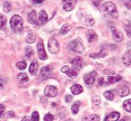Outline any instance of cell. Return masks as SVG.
<instances>
[{
  "instance_id": "cell-2",
  "label": "cell",
  "mask_w": 131,
  "mask_h": 121,
  "mask_svg": "<svg viewBox=\"0 0 131 121\" xmlns=\"http://www.w3.org/2000/svg\"><path fill=\"white\" fill-rule=\"evenodd\" d=\"M102 10L107 15H109L114 17H116L118 16V12L116 5L111 2H108L104 3L102 6Z\"/></svg>"
},
{
  "instance_id": "cell-46",
  "label": "cell",
  "mask_w": 131,
  "mask_h": 121,
  "mask_svg": "<svg viewBox=\"0 0 131 121\" xmlns=\"http://www.w3.org/2000/svg\"><path fill=\"white\" fill-rule=\"evenodd\" d=\"M43 2H44V1H34L35 3H38V4H39V3H42Z\"/></svg>"
},
{
  "instance_id": "cell-35",
  "label": "cell",
  "mask_w": 131,
  "mask_h": 121,
  "mask_svg": "<svg viewBox=\"0 0 131 121\" xmlns=\"http://www.w3.org/2000/svg\"><path fill=\"white\" fill-rule=\"evenodd\" d=\"M93 102L95 106H98L101 103V98L99 95H96L93 98Z\"/></svg>"
},
{
  "instance_id": "cell-20",
  "label": "cell",
  "mask_w": 131,
  "mask_h": 121,
  "mask_svg": "<svg viewBox=\"0 0 131 121\" xmlns=\"http://www.w3.org/2000/svg\"><path fill=\"white\" fill-rule=\"evenodd\" d=\"M28 21L31 25H37V20L36 18V11L33 10L28 14Z\"/></svg>"
},
{
  "instance_id": "cell-24",
  "label": "cell",
  "mask_w": 131,
  "mask_h": 121,
  "mask_svg": "<svg viewBox=\"0 0 131 121\" xmlns=\"http://www.w3.org/2000/svg\"><path fill=\"white\" fill-rule=\"evenodd\" d=\"M17 78L18 81L21 83H26L27 81H28L29 79L28 77L27 74L26 73H19L18 75L17 76Z\"/></svg>"
},
{
  "instance_id": "cell-38",
  "label": "cell",
  "mask_w": 131,
  "mask_h": 121,
  "mask_svg": "<svg viewBox=\"0 0 131 121\" xmlns=\"http://www.w3.org/2000/svg\"><path fill=\"white\" fill-rule=\"evenodd\" d=\"M33 53H34V51L31 49V47H27L26 50V56L28 58H30L31 55H33Z\"/></svg>"
},
{
  "instance_id": "cell-17",
  "label": "cell",
  "mask_w": 131,
  "mask_h": 121,
  "mask_svg": "<svg viewBox=\"0 0 131 121\" xmlns=\"http://www.w3.org/2000/svg\"><path fill=\"white\" fill-rule=\"evenodd\" d=\"M130 89L128 87L122 86L119 87L118 89V93L119 95L122 98L127 96L130 94Z\"/></svg>"
},
{
  "instance_id": "cell-18",
  "label": "cell",
  "mask_w": 131,
  "mask_h": 121,
  "mask_svg": "<svg viewBox=\"0 0 131 121\" xmlns=\"http://www.w3.org/2000/svg\"><path fill=\"white\" fill-rule=\"evenodd\" d=\"M39 67V64L37 61L33 62L31 64H30V67H29V72L30 74L32 76H35L37 74V70H38Z\"/></svg>"
},
{
  "instance_id": "cell-37",
  "label": "cell",
  "mask_w": 131,
  "mask_h": 121,
  "mask_svg": "<svg viewBox=\"0 0 131 121\" xmlns=\"http://www.w3.org/2000/svg\"><path fill=\"white\" fill-rule=\"evenodd\" d=\"M54 119V117L52 114L48 113L45 115L44 117V121H53Z\"/></svg>"
},
{
  "instance_id": "cell-48",
  "label": "cell",
  "mask_w": 131,
  "mask_h": 121,
  "mask_svg": "<svg viewBox=\"0 0 131 121\" xmlns=\"http://www.w3.org/2000/svg\"><path fill=\"white\" fill-rule=\"evenodd\" d=\"M119 121H125V120H124V119H122V120H120Z\"/></svg>"
},
{
  "instance_id": "cell-4",
  "label": "cell",
  "mask_w": 131,
  "mask_h": 121,
  "mask_svg": "<svg viewBox=\"0 0 131 121\" xmlns=\"http://www.w3.org/2000/svg\"><path fill=\"white\" fill-rule=\"evenodd\" d=\"M48 51L52 54L57 53L60 50V45H59V42L56 39L51 38L48 40Z\"/></svg>"
},
{
  "instance_id": "cell-28",
  "label": "cell",
  "mask_w": 131,
  "mask_h": 121,
  "mask_svg": "<svg viewBox=\"0 0 131 121\" xmlns=\"http://www.w3.org/2000/svg\"><path fill=\"white\" fill-rule=\"evenodd\" d=\"M123 108L127 112L131 113V99H128L123 102Z\"/></svg>"
},
{
  "instance_id": "cell-25",
  "label": "cell",
  "mask_w": 131,
  "mask_h": 121,
  "mask_svg": "<svg viewBox=\"0 0 131 121\" xmlns=\"http://www.w3.org/2000/svg\"><path fill=\"white\" fill-rule=\"evenodd\" d=\"M122 77L119 75H117L116 76H109L107 78V83L109 84H113L116 82H118L122 80Z\"/></svg>"
},
{
  "instance_id": "cell-8",
  "label": "cell",
  "mask_w": 131,
  "mask_h": 121,
  "mask_svg": "<svg viewBox=\"0 0 131 121\" xmlns=\"http://www.w3.org/2000/svg\"><path fill=\"white\" fill-rule=\"evenodd\" d=\"M53 70V67L51 65H48V66L43 67L41 68V71H40L39 78L42 80L46 79L50 76L51 72Z\"/></svg>"
},
{
  "instance_id": "cell-47",
  "label": "cell",
  "mask_w": 131,
  "mask_h": 121,
  "mask_svg": "<svg viewBox=\"0 0 131 121\" xmlns=\"http://www.w3.org/2000/svg\"><path fill=\"white\" fill-rule=\"evenodd\" d=\"M66 121H73V120L71 119H68V120H66Z\"/></svg>"
},
{
  "instance_id": "cell-12",
  "label": "cell",
  "mask_w": 131,
  "mask_h": 121,
  "mask_svg": "<svg viewBox=\"0 0 131 121\" xmlns=\"http://www.w3.org/2000/svg\"><path fill=\"white\" fill-rule=\"evenodd\" d=\"M96 76V72L95 71H93L90 73H87L84 76V81L88 85H91L94 82Z\"/></svg>"
},
{
  "instance_id": "cell-42",
  "label": "cell",
  "mask_w": 131,
  "mask_h": 121,
  "mask_svg": "<svg viewBox=\"0 0 131 121\" xmlns=\"http://www.w3.org/2000/svg\"><path fill=\"white\" fill-rule=\"evenodd\" d=\"M21 121H32V120H31V117H28V116H26V117L23 118Z\"/></svg>"
},
{
  "instance_id": "cell-40",
  "label": "cell",
  "mask_w": 131,
  "mask_h": 121,
  "mask_svg": "<svg viewBox=\"0 0 131 121\" xmlns=\"http://www.w3.org/2000/svg\"><path fill=\"white\" fill-rule=\"evenodd\" d=\"M5 109V108L4 106H3V104H0V118H1V117H2V115H3Z\"/></svg>"
},
{
  "instance_id": "cell-15",
  "label": "cell",
  "mask_w": 131,
  "mask_h": 121,
  "mask_svg": "<svg viewBox=\"0 0 131 121\" xmlns=\"http://www.w3.org/2000/svg\"><path fill=\"white\" fill-rule=\"evenodd\" d=\"M86 37L88 39V42L91 43V42H93L94 41H95L97 39V35L95 31L94 30H92V29H90V30H88L86 32Z\"/></svg>"
},
{
  "instance_id": "cell-31",
  "label": "cell",
  "mask_w": 131,
  "mask_h": 121,
  "mask_svg": "<svg viewBox=\"0 0 131 121\" xmlns=\"http://www.w3.org/2000/svg\"><path fill=\"white\" fill-rule=\"evenodd\" d=\"M104 95L105 99L109 101H113L114 99V95L111 91H106L104 93Z\"/></svg>"
},
{
  "instance_id": "cell-16",
  "label": "cell",
  "mask_w": 131,
  "mask_h": 121,
  "mask_svg": "<svg viewBox=\"0 0 131 121\" xmlns=\"http://www.w3.org/2000/svg\"><path fill=\"white\" fill-rule=\"evenodd\" d=\"M119 117H120V114L119 112H113L105 117L104 121H118Z\"/></svg>"
},
{
  "instance_id": "cell-22",
  "label": "cell",
  "mask_w": 131,
  "mask_h": 121,
  "mask_svg": "<svg viewBox=\"0 0 131 121\" xmlns=\"http://www.w3.org/2000/svg\"><path fill=\"white\" fill-rule=\"evenodd\" d=\"M100 118L98 115L92 114L84 116L82 118V121H100Z\"/></svg>"
},
{
  "instance_id": "cell-49",
  "label": "cell",
  "mask_w": 131,
  "mask_h": 121,
  "mask_svg": "<svg viewBox=\"0 0 131 121\" xmlns=\"http://www.w3.org/2000/svg\"><path fill=\"white\" fill-rule=\"evenodd\" d=\"M130 3H131V1H130Z\"/></svg>"
},
{
  "instance_id": "cell-14",
  "label": "cell",
  "mask_w": 131,
  "mask_h": 121,
  "mask_svg": "<svg viewBox=\"0 0 131 121\" xmlns=\"http://www.w3.org/2000/svg\"><path fill=\"white\" fill-rule=\"evenodd\" d=\"M122 62L126 66L131 65V50H128L122 56Z\"/></svg>"
},
{
  "instance_id": "cell-11",
  "label": "cell",
  "mask_w": 131,
  "mask_h": 121,
  "mask_svg": "<svg viewBox=\"0 0 131 121\" xmlns=\"http://www.w3.org/2000/svg\"><path fill=\"white\" fill-rule=\"evenodd\" d=\"M77 2L75 0H66V1H63V8L64 10L67 12H70L76 6Z\"/></svg>"
},
{
  "instance_id": "cell-7",
  "label": "cell",
  "mask_w": 131,
  "mask_h": 121,
  "mask_svg": "<svg viewBox=\"0 0 131 121\" xmlns=\"http://www.w3.org/2000/svg\"><path fill=\"white\" fill-rule=\"evenodd\" d=\"M80 22L84 25L91 26L94 24L95 21L91 15L88 14H82L81 16L79 17Z\"/></svg>"
},
{
  "instance_id": "cell-27",
  "label": "cell",
  "mask_w": 131,
  "mask_h": 121,
  "mask_svg": "<svg viewBox=\"0 0 131 121\" xmlns=\"http://www.w3.org/2000/svg\"><path fill=\"white\" fill-rule=\"evenodd\" d=\"M7 25V18L4 15L0 14V30H3Z\"/></svg>"
},
{
  "instance_id": "cell-13",
  "label": "cell",
  "mask_w": 131,
  "mask_h": 121,
  "mask_svg": "<svg viewBox=\"0 0 131 121\" xmlns=\"http://www.w3.org/2000/svg\"><path fill=\"white\" fill-rule=\"evenodd\" d=\"M71 64L73 65V67L80 69H82L84 66V61L83 59L80 57H76L71 61Z\"/></svg>"
},
{
  "instance_id": "cell-3",
  "label": "cell",
  "mask_w": 131,
  "mask_h": 121,
  "mask_svg": "<svg viewBox=\"0 0 131 121\" xmlns=\"http://www.w3.org/2000/svg\"><path fill=\"white\" fill-rule=\"evenodd\" d=\"M69 47L73 52L77 53H82L84 51V45L79 39H75L71 41L69 43Z\"/></svg>"
},
{
  "instance_id": "cell-10",
  "label": "cell",
  "mask_w": 131,
  "mask_h": 121,
  "mask_svg": "<svg viewBox=\"0 0 131 121\" xmlns=\"http://www.w3.org/2000/svg\"><path fill=\"white\" fill-rule=\"evenodd\" d=\"M111 31L112 34H113V39L115 40L116 42H122L123 39V35L121 31H118L115 26H112L111 27Z\"/></svg>"
},
{
  "instance_id": "cell-5",
  "label": "cell",
  "mask_w": 131,
  "mask_h": 121,
  "mask_svg": "<svg viewBox=\"0 0 131 121\" xmlns=\"http://www.w3.org/2000/svg\"><path fill=\"white\" fill-rule=\"evenodd\" d=\"M37 55H38L40 60H47L48 58L47 54H46V51H45L44 44L43 42H42V40L41 39H39L38 43H37Z\"/></svg>"
},
{
  "instance_id": "cell-26",
  "label": "cell",
  "mask_w": 131,
  "mask_h": 121,
  "mask_svg": "<svg viewBox=\"0 0 131 121\" xmlns=\"http://www.w3.org/2000/svg\"><path fill=\"white\" fill-rule=\"evenodd\" d=\"M81 103L80 101H77L76 103H74L72 106H71V112H72L73 114V115H77L79 113V107H80Z\"/></svg>"
},
{
  "instance_id": "cell-9",
  "label": "cell",
  "mask_w": 131,
  "mask_h": 121,
  "mask_svg": "<svg viewBox=\"0 0 131 121\" xmlns=\"http://www.w3.org/2000/svg\"><path fill=\"white\" fill-rule=\"evenodd\" d=\"M45 95L49 98H55L58 94V90L57 87L52 85H48L46 87L44 91Z\"/></svg>"
},
{
  "instance_id": "cell-33",
  "label": "cell",
  "mask_w": 131,
  "mask_h": 121,
  "mask_svg": "<svg viewBox=\"0 0 131 121\" xmlns=\"http://www.w3.org/2000/svg\"><path fill=\"white\" fill-rule=\"evenodd\" d=\"M124 30L126 31L127 36L131 37V25L130 24H125L124 26Z\"/></svg>"
},
{
  "instance_id": "cell-45",
  "label": "cell",
  "mask_w": 131,
  "mask_h": 121,
  "mask_svg": "<svg viewBox=\"0 0 131 121\" xmlns=\"http://www.w3.org/2000/svg\"><path fill=\"white\" fill-rule=\"evenodd\" d=\"M3 80L2 79V78H0V88H1V89L3 88Z\"/></svg>"
},
{
  "instance_id": "cell-44",
  "label": "cell",
  "mask_w": 131,
  "mask_h": 121,
  "mask_svg": "<svg viewBox=\"0 0 131 121\" xmlns=\"http://www.w3.org/2000/svg\"><path fill=\"white\" fill-rule=\"evenodd\" d=\"M93 3L94 5L96 6V7H98V6L99 5V4L100 3V1H93Z\"/></svg>"
},
{
  "instance_id": "cell-32",
  "label": "cell",
  "mask_w": 131,
  "mask_h": 121,
  "mask_svg": "<svg viewBox=\"0 0 131 121\" xmlns=\"http://www.w3.org/2000/svg\"><path fill=\"white\" fill-rule=\"evenodd\" d=\"M12 7H11L10 3L8 2H5L4 4H3V11L6 13H8L10 11Z\"/></svg>"
},
{
  "instance_id": "cell-43",
  "label": "cell",
  "mask_w": 131,
  "mask_h": 121,
  "mask_svg": "<svg viewBox=\"0 0 131 121\" xmlns=\"http://www.w3.org/2000/svg\"><path fill=\"white\" fill-rule=\"evenodd\" d=\"M104 72L107 73V74H114V72L113 71H111V70H105V71H104Z\"/></svg>"
},
{
  "instance_id": "cell-6",
  "label": "cell",
  "mask_w": 131,
  "mask_h": 121,
  "mask_svg": "<svg viewBox=\"0 0 131 121\" xmlns=\"http://www.w3.org/2000/svg\"><path fill=\"white\" fill-rule=\"evenodd\" d=\"M61 72L64 74H66L70 78H73L79 75L80 69H77L75 67H73L70 69L68 66H64L61 69Z\"/></svg>"
},
{
  "instance_id": "cell-39",
  "label": "cell",
  "mask_w": 131,
  "mask_h": 121,
  "mask_svg": "<svg viewBox=\"0 0 131 121\" xmlns=\"http://www.w3.org/2000/svg\"><path fill=\"white\" fill-rule=\"evenodd\" d=\"M72 99H73V97L71 96V95H69V94L65 97V101L66 102L68 103H70V102H71Z\"/></svg>"
},
{
  "instance_id": "cell-29",
  "label": "cell",
  "mask_w": 131,
  "mask_h": 121,
  "mask_svg": "<svg viewBox=\"0 0 131 121\" xmlns=\"http://www.w3.org/2000/svg\"><path fill=\"white\" fill-rule=\"evenodd\" d=\"M70 30V26L69 25V24H64L60 28V33L62 34V35H66L69 32V31Z\"/></svg>"
},
{
  "instance_id": "cell-41",
  "label": "cell",
  "mask_w": 131,
  "mask_h": 121,
  "mask_svg": "<svg viewBox=\"0 0 131 121\" xmlns=\"http://www.w3.org/2000/svg\"><path fill=\"white\" fill-rule=\"evenodd\" d=\"M104 83H105V81H104V78H100L98 80V84L100 85H103Z\"/></svg>"
},
{
  "instance_id": "cell-21",
  "label": "cell",
  "mask_w": 131,
  "mask_h": 121,
  "mask_svg": "<svg viewBox=\"0 0 131 121\" xmlns=\"http://www.w3.org/2000/svg\"><path fill=\"white\" fill-rule=\"evenodd\" d=\"M107 55V50H105V49L103 48L102 50L100 51V53H91L89 56H90V57L95 59L97 58H104Z\"/></svg>"
},
{
  "instance_id": "cell-36",
  "label": "cell",
  "mask_w": 131,
  "mask_h": 121,
  "mask_svg": "<svg viewBox=\"0 0 131 121\" xmlns=\"http://www.w3.org/2000/svg\"><path fill=\"white\" fill-rule=\"evenodd\" d=\"M31 120L33 121H39V113L36 111L33 112L31 113Z\"/></svg>"
},
{
  "instance_id": "cell-30",
  "label": "cell",
  "mask_w": 131,
  "mask_h": 121,
  "mask_svg": "<svg viewBox=\"0 0 131 121\" xmlns=\"http://www.w3.org/2000/svg\"><path fill=\"white\" fill-rule=\"evenodd\" d=\"M26 41L28 44H33L36 41V36H35L32 33H30L27 35L26 38Z\"/></svg>"
},
{
  "instance_id": "cell-23",
  "label": "cell",
  "mask_w": 131,
  "mask_h": 121,
  "mask_svg": "<svg viewBox=\"0 0 131 121\" xmlns=\"http://www.w3.org/2000/svg\"><path fill=\"white\" fill-rule=\"evenodd\" d=\"M48 18V14L45 10H41L40 11L39 14V20L40 22L42 24L45 23L47 21Z\"/></svg>"
},
{
  "instance_id": "cell-34",
  "label": "cell",
  "mask_w": 131,
  "mask_h": 121,
  "mask_svg": "<svg viewBox=\"0 0 131 121\" xmlns=\"http://www.w3.org/2000/svg\"><path fill=\"white\" fill-rule=\"evenodd\" d=\"M16 66L20 70H24L27 67V64H26V63L25 62H19L16 64Z\"/></svg>"
},
{
  "instance_id": "cell-1",
  "label": "cell",
  "mask_w": 131,
  "mask_h": 121,
  "mask_svg": "<svg viewBox=\"0 0 131 121\" xmlns=\"http://www.w3.org/2000/svg\"><path fill=\"white\" fill-rule=\"evenodd\" d=\"M10 27L14 33H19L23 29V20L21 16L14 15L12 17L10 21Z\"/></svg>"
},
{
  "instance_id": "cell-19",
  "label": "cell",
  "mask_w": 131,
  "mask_h": 121,
  "mask_svg": "<svg viewBox=\"0 0 131 121\" xmlns=\"http://www.w3.org/2000/svg\"><path fill=\"white\" fill-rule=\"evenodd\" d=\"M71 90V92L72 93V94L73 95H79V94H81L83 92L84 89H83V87L80 85H73L70 89Z\"/></svg>"
}]
</instances>
